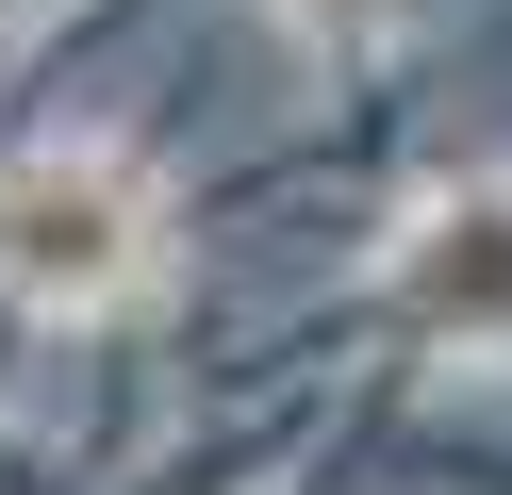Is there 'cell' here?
<instances>
[{"label": "cell", "mask_w": 512, "mask_h": 495, "mask_svg": "<svg viewBox=\"0 0 512 495\" xmlns=\"http://www.w3.org/2000/svg\"><path fill=\"white\" fill-rule=\"evenodd\" d=\"M413 297L430 314H512V215H446L430 264H413Z\"/></svg>", "instance_id": "7a4b0ae2"}, {"label": "cell", "mask_w": 512, "mask_h": 495, "mask_svg": "<svg viewBox=\"0 0 512 495\" xmlns=\"http://www.w3.org/2000/svg\"><path fill=\"white\" fill-rule=\"evenodd\" d=\"M0 264H17L34 297H100L116 264H133L116 182H0Z\"/></svg>", "instance_id": "6da1fadb"}]
</instances>
